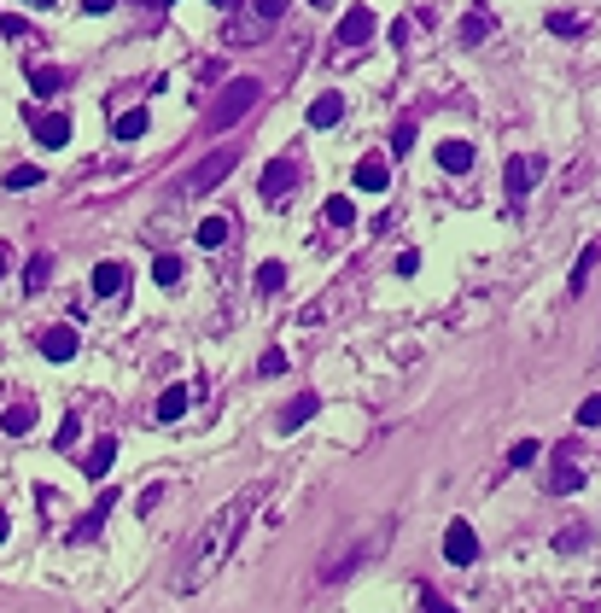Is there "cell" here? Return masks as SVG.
Masks as SVG:
<instances>
[{"instance_id": "cell-8", "label": "cell", "mask_w": 601, "mask_h": 613, "mask_svg": "<svg viewBox=\"0 0 601 613\" xmlns=\"http://www.w3.org/2000/svg\"><path fill=\"white\" fill-rule=\"evenodd\" d=\"M30 123H35V141L41 146H65L70 141V117L65 112H30Z\"/></svg>"}, {"instance_id": "cell-32", "label": "cell", "mask_w": 601, "mask_h": 613, "mask_svg": "<svg viewBox=\"0 0 601 613\" xmlns=\"http://www.w3.org/2000/svg\"><path fill=\"white\" fill-rule=\"evenodd\" d=\"M578 480H584V473L572 468V462H560V468H555V490H578Z\"/></svg>"}, {"instance_id": "cell-34", "label": "cell", "mask_w": 601, "mask_h": 613, "mask_svg": "<svg viewBox=\"0 0 601 613\" xmlns=\"http://www.w3.org/2000/svg\"><path fill=\"white\" fill-rule=\"evenodd\" d=\"M409 146H414V123H397V134H391V152H409Z\"/></svg>"}, {"instance_id": "cell-28", "label": "cell", "mask_w": 601, "mask_h": 613, "mask_svg": "<svg viewBox=\"0 0 601 613\" xmlns=\"http://www.w3.org/2000/svg\"><path fill=\"white\" fill-rule=\"evenodd\" d=\"M152 275L164 280V287H176V280H181V257H169V252H164V257H152Z\"/></svg>"}, {"instance_id": "cell-24", "label": "cell", "mask_w": 601, "mask_h": 613, "mask_svg": "<svg viewBox=\"0 0 601 613\" xmlns=\"http://www.w3.org/2000/svg\"><path fill=\"white\" fill-rule=\"evenodd\" d=\"M199 245H205V252L228 245V223H223V216H205V223H199Z\"/></svg>"}, {"instance_id": "cell-40", "label": "cell", "mask_w": 601, "mask_h": 613, "mask_svg": "<svg viewBox=\"0 0 601 613\" xmlns=\"http://www.w3.org/2000/svg\"><path fill=\"white\" fill-rule=\"evenodd\" d=\"M211 6H223V12H234V6H240V0H211Z\"/></svg>"}, {"instance_id": "cell-7", "label": "cell", "mask_w": 601, "mask_h": 613, "mask_svg": "<svg viewBox=\"0 0 601 613\" xmlns=\"http://www.w3.org/2000/svg\"><path fill=\"white\" fill-rule=\"evenodd\" d=\"M368 35H374V12H368V6H351L345 18H339V47H362Z\"/></svg>"}, {"instance_id": "cell-12", "label": "cell", "mask_w": 601, "mask_h": 613, "mask_svg": "<svg viewBox=\"0 0 601 613\" xmlns=\"http://www.w3.org/2000/svg\"><path fill=\"white\" fill-rule=\"evenodd\" d=\"M123 287H129V269H123V263H112V257L94 263V292H100V298H117Z\"/></svg>"}, {"instance_id": "cell-25", "label": "cell", "mask_w": 601, "mask_h": 613, "mask_svg": "<svg viewBox=\"0 0 601 613\" xmlns=\"http://www.w3.org/2000/svg\"><path fill=\"white\" fill-rule=\"evenodd\" d=\"M537 456H543V444H537V438H520V444L508 450V462H514V468H537Z\"/></svg>"}, {"instance_id": "cell-44", "label": "cell", "mask_w": 601, "mask_h": 613, "mask_svg": "<svg viewBox=\"0 0 601 613\" xmlns=\"http://www.w3.org/2000/svg\"><path fill=\"white\" fill-rule=\"evenodd\" d=\"M164 6H169V0H164Z\"/></svg>"}, {"instance_id": "cell-35", "label": "cell", "mask_w": 601, "mask_h": 613, "mask_svg": "<svg viewBox=\"0 0 601 613\" xmlns=\"http://www.w3.org/2000/svg\"><path fill=\"white\" fill-rule=\"evenodd\" d=\"M549 30H555V35H578V18H567V12H555V18H549Z\"/></svg>"}, {"instance_id": "cell-4", "label": "cell", "mask_w": 601, "mask_h": 613, "mask_svg": "<svg viewBox=\"0 0 601 613\" xmlns=\"http://www.w3.org/2000/svg\"><path fill=\"white\" fill-rule=\"evenodd\" d=\"M298 176H304V164H298V158H275V164L263 169V181H257V193H263V199L275 205V199H287V193L298 188Z\"/></svg>"}, {"instance_id": "cell-31", "label": "cell", "mask_w": 601, "mask_h": 613, "mask_svg": "<svg viewBox=\"0 0 601 613\" xmlns=\"http://www.w3.org/2000/svg\"><path fill=\"white\" fill-rule=\"evenodd\" d=\"M578 426H601V391H596V398H584V403H578Z\"/></svg>"}, {"instance_id": "cell-1", "label": "cell", "mask_w": 601, "mask_h": 613, "mask_svg": "<svg viewBox=\"0 0 601 613\" xmlns=\"http://www.w3.org/2000/svg\"><path fill=\"white\" fill-rule=\"evenodd\" d=\"M251 508H257V490H234L216 514H205L199 526L187 532V544L176 549V567H169V590L176 596H199L216 572L234 561L245 526H251Z\"/></svg>"}, {"instance_id": "cell-19", "label": "cell", "mask_w": 601, "mask_h": 613, "mask_svg": "<svg viewBox=\"0 0 601 613\" xmlns=\"http://www.w3.org/2000/svg\"><path fill=\"white\" fill-rule=\"evenodd\" d=\"M0 426H6L12 438H18V433H30V426H35V403H12V409L0 415Z\"/></svg>"}, {"instance_id": "cell-3", "label": "cell", "mask_w": 601, "mask_h": 613, "mask_svg": "<svg viewBox=\"0 0 601 613\" xmlns=\"http://www.w3.org/2000/svg\"><path fill=\"white\" fill-rule=\"evenodd\" d=\"M234 164H240V146H216L211 158H199V169H193L181 188H187V193H211V188H223V181H228V169H234Z\"/></svg>"}, {"instance_id": "cell-14", "label": "cell", "mask_w": 601, "mask_h": 613, "mask_svg": "<svg viewBox=\"0 0 601 613\" xmlns=\"http://www.w3.org/2000/svg\"><path fill=\"white\" fill-rule=\"evenodd\" d=\"M65 70H59V65H35L30 70V88H35V100H53V94H65Z\"/></svg>"}, {"instance_id": "cell-37", "label": "cell", "mask_w": 601, "mask_h": 613, "mask_svg": "<svg viewBox=\"0 0 601 613\" xmlns=\"http://www.w3.org/2000/svg\"><path fill=\"white\" fill-rule=\"evenodd\" d=\"M421 613H456V608H450L444 596H433V590H426V602H421Z\"/></svg>"}, {"instance_id": "cell-11", "label": "cell", "mask_w": 601, "mask_h": 613, "mask_svg": "<svg viewBox=\"0 0 601 613\" xmlns=\"http://www.w3.org/2000/svg\"><path fill=\"white\" fill-rule=\"evenodd\" d=\"M386 181H391V164H386L379 152H368L362 164H357V188H362V193H386Z\"/></svg>"}, {"instance_id": "cell-13", "label": "cell", "mask_w": 601, "mask_h": 613, "mask_svg": "<svg viewBox=\"0 0 601 613\" xmlns=\"http://www.w3.org/2000/svg\"><path fill=\"white\" fill-rule=\"evenodd\" d=\"M315 409H322V398H315V391H298V398H292L287 409H280V433H292V426H304V421H310Z\"/></svg>"}, {"instance_id": "cell-6", "label": "cell", "mask_w": 601, "mask_h": 613, "mask_svg": "<svg viewBox=\"0 0 601 613\" xmlns=\"http://www.w3.org/2000/svg\"><path fill=\"white\" fill-rule=\"evenodd\" d=\"M537 176H543V158H508V176H502V181H508V199H520V193H532L537 188Z\"/></svg>"}, {"instance_id": "cell-26", "label": "cell", "mask_w": 601, "mask_h": 613, "mask_svg": "<svg viewBox=\"0 0 601 613\" xmlns=\"http://www.w3.org/2000/svg\"><path fill=\"white\" fill-rule=\"evenodd\" d=\"M287 287V263H263L257 269V292H280Z\"/></svg>"}, {"instance_id": "cell-22", "label": "cell", "mask_w": 601, "mask_h": 613, "mask_svg": "<svg viewBox=\"0 0 601 613\" xmlns=\"http://www.w3.org/2000/svg\"><path fill=\"white\" fill-rule=\"evenodd\" d=\"M47 280H53V257H30V269H23V287H30V292H41L47 287Z\"/></svg>"}, {"instance_id": "cell-27", "label": "cell", "mask_w": 601, "mask_h": 613, "mask_svg": "<svg viewBox=\"0 0 601 613\" xmlns=\"http://www.w3.org/2000/svg\"><path fill=\"white\" fill-rule=\"evenodd\" d=\"M490 35V12H468V23H461V41H485Z\"/></svg>"}, {"instance_id": "cell-2", "label": "cell", "mask_w": 601, "mask_h": 613, "mask_svg": "<svg viewBox=\"0 0 601 613\" xmlns=\"http://www.w3.org/2000/svg\"><path fill=\"white\" fill-rule=\"evenodd\" d=\"M257 94H263V88H257L251 77H234V82H228V88L211 100V112H205V129H216V134H223V129H234V123L257 105Z\"/></svg>"}, {"instance_id": "cell-23", "label": "cell", "mask_w": 601, "mask_h": 613, "mask_svg": "<svg viewBox=\"0 0 601 613\" xmlns=\"http://www.w3.org/2000/svg\"><path fill=\"white\" fill-rule=\"evenodd\" d=\"M322 216H327L333 228H351V223H357V205H351V199H339V193H333V199L322 205Z\"/></svg>"}, {"instance_id": "cell-43", "label": "cell", "mask_w": 601, "mask_h": 613, "mask_svg": "<svg viewBox=\"0 0 601 613\" xmlns=\"http://www.w3.org/2000/svg\"><path fill=\"white\" fill-rule=\"evenodd\" d=\"M30 6H53V0H30Z\"/></svg>"}, {"instance_id": "cell-38", "label": "cell", "mask_w": 601, "mask_h": 613, "mask_svg": "<svg viewBox=\"0 0 601 613\" xmlns=\"http://www.w3.org/2000/svg\"><path fill=\"white\" fill-rule=\"evenodd\" d=\"M82 6H88V12H112V0H82Z\"/></svg>"}, {"instance_id": "cell-29", "label": "cell", "mask_w": 601, "mask_h": 613, "mask_svg": "<svg viewBox=\"0 0 601 613\" xmlns=\"http://www.w3.org/2000/svg\"><path fill=\"white\" fill-rule=\"evenodd\" d=\"M41 181V169L35 164H18V169H6V188H35Z\"/></svg>"}, {"instance_id": "cell-30", "label": "cell", "mask_w": 601, "mask_h": 613, "mask_svg": "<svg viewBox=\"0 0 601 613\" xmlns=\"http://www.w3.org/2000/svg\"><path fill=\"white\" fill-rule=\"evenodd\" d=\"M77 433H82V421H77V415H65V421H59V438H53V450H70V444H77Z\"/></svg>"}, {"instance_id": "cell-42", "label": "cell", "mask_w": 601, "mask_h": 613, "mask_svg": "<svg viewBox=\"0 0 601 613\" xmlns=\"http://www.w3.org/2000/svg\"><path fill=\"white\" fill-rule=\"evenodd\" d=\"M310 6H333V0H310Z\"/></svg>"}, {"instance_id": "cell-33", "label": "cell", "mask_w": 601, "mask_h": 613, "mask_svg": "<svg viewBox=\"0 0 601 613\" xmlns=\"http://www.w3.org/2000/svg\"><path fill=\"white\" fill-rule=\"evenodd\" d=\"M280 12H287V0H257V12H251V18H257V23H275Z\"/></svg>"}, {"instance_id": "cell-17", "label": "cell", "mask_w": 601, "mask_h": 613, "mask_svg": "<svg viewBox=\"0 0 601 613\" xmlns=\"http://www.w3.org/2000/svg\"><path fill=\"white\" fill-rule=\"evenodd\" d=\"M105 514H112V490H105V497L94 502V514H88V520H77V526H70V544H88V537L105 526Z\"/></svg>"}, {"instance_id": "cell-36", "label": "cell", "mask_w": 601, "mask_h": 613, "mask_svg": "<svg viewBox=\"0 0 601 613\" xmlns=\"http://www.w3.org/2000/svg\"><path fill=\"white\" fill-rule=\"evenodd\" d=\"M257 368H263V374H269V380H275V374H287V357H280V351H269V357H263V362H257Z\"/></svg>"}, {"instance_id": "cell-18", "label": "cell", "mask_w": 601, "mask_h": 613, "mask_svg": "<svg viewBox=\"0 0 601 613\" xmlns=\"http://www.w3.org/2000/svg\"><path fill=\"white\" fill-rule=\"evenodd\" d=\"M187 386H164L158 391V421H181V415H187Z\"/></svg>"}, {"instance_id": "cell-15", "label": "cell", "mask_w": 601, "mask_h": 613, "mask_svg": "<svg viewBox=\"0 0 601 613\" xmlns=\"http://www.w3.org/2000/svg\"><path fill=\"white\" fill-rule=\"evenodd\" d=\"M438 169H450V176L473 169V146L468 141H438Z\"/></svg>"}, {"instance_id": "cell-16", "label": "cell", "mask_w": 601, "mask_h": 613, "mask_svg": "<svg viewBox=\"0 0 601 613\" xmlns=\"http://www.w3.org/2000/svg\"><path fill=\"white\" fill-rule=\"evenodd\" d=\"M339 117H345V100H339V94H315V100H310V123H315V129H333Z\"/></svg>"}, {"instance_id": "cell-20", "label": "cell", "mask_w": 601, "mask_h": 613, "mask_svg": "<svg viewBox=\"0 0 601 613\" xmlns=\"http://www.w3.org/2000/svg\"><path fill=\"white\" fill-rule=\"evenodd\" d=\"M146 123H152V117H146L141 105H134V112H123V117L112 123V129H117V141H141V134H146Z\"/></svg>"}, {"instance_id": "cell-21", "label": "cell", "mask_w": 601, "mask_h": 613, "mask_svg": "<svg viewBox=\"0 0 601 613\" xmlns=\"http://www.w3.org/2000/svg\"><path fill=\"white\" fill-rule=\"evenodd\" d=\"M596 257H601V240H590V245H584V252H578V263H572V292H584V280H590Z\"/></svg>"}, {"instance_id": "cell-41", "label": "cell", "mask_w": 601, "mask_h": 613, "mask_svg": "<svg viewBox=\"0 0 601 613\" xmlns=\"http://www.w3.org/2000/svg\"><path fill=\"white\" fill-rule=\"evenodd\" d=\"M0 544H6V508H0Z\"/></svg>"}, {"instance_id": "cell-39", "label": "cell", "mask_w": 601, "mask_h": 613, "mask_svg": "<svg viewBox=\"0 0 601 613\" xmlns=\"http://www.w3.org/2000/svg\"><path fill=\"white\" fill-rule=\"evenodd\" d=\"M6 257H12V252H6V245H0V280H6Z\"/></svg>"}, {"instance_id": "cell-10", "label": "cell", "mask_w": 601, "mask_h": 613, "mask_svg": "<svg viewBox=\"0 0 601 613\" xmlns=\"http://www.w3.org/2000/svg\"><path fill=\"white\" fill-rule=\"evenodd\" d=\"M112 462H117V438H94L88 456H82V473H88V480H105V473H112Z\"/></svg>"}, {"instance_id": "cell-5", "label": "cell", "mask_w": 601, "mask_h": 613, "mask_svg": "<svg viewBox=\"0 0 601 613\" xmlns=\"http://www.w3.org/2000/svg\"><path fill=\"white\" fill-rule=\"evenodd\" d=\"M444 561H450V567H473V561H479V532H473L468 520H450V532H444Z\"/></svg>"}, {"instance_id": "cell-9", "label": "cell", "mask_w": 601, "mask_h": 613, "mask_svg": "<svg viewBox=\"0 0 601 613\" xmlns=\"http://www.w3.org/2000/svg\"><path fill=\"white\" fill-rule=\"evenodd\" d=\"M41 357H53V362H70V357H77V327H47V334H41Z\"/></svg>"}]
</instances>
